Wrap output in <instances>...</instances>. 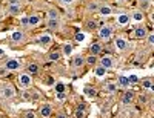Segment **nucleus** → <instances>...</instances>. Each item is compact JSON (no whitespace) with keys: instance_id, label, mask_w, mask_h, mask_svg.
<instances>
[{"instance_id":"obj_45","label":"nucleus","mask_w":154,"mask_h":118,"mask_svg":"<svg viewBox=\"0 0 154 118\" xmlns=\"http://www.w3.org/2000/svg\"><path fill=\"white\" fill-rule=\"evenodd\" d=\"M6 72H8V71H6V69H0V75H5V74H6Z\"/></svg>"},{"instance_id":"obj_11","label":"nucleus","mask_w":154,"mask_h":118,"mask_svg":"<svg viewBox=\"0 0 154 118\" xmlns=\"http://www.w3.org/2000/svg\"><path fill=\"white\" fill-rule=\"evenodd\" d=\"M114 45H116V48H117L119 51H125L126 48H128V42L125 40V38H122V37H117L114 40Z\"/></svg>"},{"instance_id":"obj_26","label":"nucleus","mask_w":154,"mask_h":118,"mask_svg":"<svg viewBox=\"0 0 154 118\" xmlns=\"http://www.w3.org/2000/svg\"><path fill=\"white\" fill-rule=\"evenodd\" d=\"M96 61H97V57H96V55H91V54H89V55L85 58V63H86V64H89V66L96 64Z\"/></svg>"},{"instance_id":"obj_19","label":"nucleus","mask_w":154,"mask_h":118,"mask_svg":"<svg viewBox=\"0 0 154 118\" xmlns=\"http://www.w3.org/2000/svg\"><path fill=\"white\" fill-rule=\"evenodd\" d=\"M85 106L83 104H80L79 108H77V111L74 112V118H85Z\"/></svg>"},{"instance_id":"obj_34","label":"nucleus","mask_w":154,"mask_h":118,"mask_svg":"<svg viewBox=\"0 0 154 118\" xmlns=\"http://www.w3.org/2000/svg\"><path fill=\"white\" fill-rule=\"evenodd\" d=\"M23 118H35V114L32 111H26L23 114Z\"/></svg>"},{"instance_id":"obj_18","label":"nucleus","mask_w":154,"mask_h":118,"mask_svg":"<svg viewBox=\"0 0 154 118\" xmlns=\"http://www.w3.org/2000/svg\"><path fill=\"white\" fill-rule=\"evenodd\" d=\"M105 90H106L108 94H114L116 90H117V84L112 83V81H108V83L105 84Z\"/></svg>"},{"instance_id":"obj_32","label":"nucleus","mask_w":154,"mask_h":118,"mask_svg":"<svg viewBox=\"0 0 154 118\" xmlns=\"http://www.w3.org/2000/svg\"><path fill=\"white\" fill-rule=\"evenodd\" d=\"M72 54V46L71 45H65V46H63V55H71Z\"/></svg>"},{"instance_id":"obj_40","label":"nucleus","mask_w":154,"mask_h":118,"mask_svg":"<svg viewBox=\"0 0 154 118\" xmlns=\"http://www.w3.org/2000/svg\"><path fill=\"white\" fill-rule=\"evenodd\" d=\"M146 101H148L146 95H140V103H146Z\"/></svg>"},{"instance_id":"obj_41","label":"nucleus","mask_w":154,"mask_h":118,"mask_svg":"<svg viewBox=\"0 0 154 118\" xmlns=\"http://www.w3.org/2000/svg\"><path fill=\"white\" fill-rule=\"evenodd\" d=\"M60 2H62V3H65V5H71L74 0H60Z\"/></svg>"},{"instance_id":"obj_4","label":"nucleus","mask_w":154,"mask_h":118,"mask_svg":"<svg viewBox=\"0 0 154 118\" xmlns=\"http://www.w3.org/2000/svg\"><path fill=\"white\" fill-rule=\"evenodd\" d=\"M100 66H103L105 69H111L114 66V58L111 55H103L100 58Z\"/></svg>"},{"instance_id":"obj_28","label":"nucleus","mask_w":154,"mask_h":118,"mask_svg":"<svg viewBox=\"0 0 154 118\" xmlns=\"http://www.w3.org/2000/svg\"><path fill=\"white\" fill-rule=\"evenodd\" d=\"M48 58H49L51 61H57V60L60 58V52H59V51H53V52L48 55Z\"/></svg>"},{"instance_id":"obj_17","label":"nucleus","mask_w":154,"mask_h":118,"mask_svg":"<svg viewBox=\"0 0 154 118\" xmlns=\"http://www.w3.org/2000/svg\"><path fill=\"white\" fill-rule=\"evenodd\" d=\"M38 69H40V68H38V64H37V63H29V64H28V69H26V71H28L26 74L34 75V74L38 72Z\"/></svg>"},{"instance_id":"obj_2","label":"nucleus","mask_w":154,"mask_h":118,"mask_svg":"<svg viewBox=\"0 0 154 118\" xmlns=\"http://www.w3.org/2000/svg\"><path fill=\"white\" fill-rule=\"evenodd\" d=\"M31 83H32V78H31V75L29 74H20L19 75V80H17V84H19V87H22V89H28L29 86H31Z\"/></svg>"},{"instance_id":"obj_5","label":"nucleus","mask_w":154,"mask_h":118,"mask_svg":"<svg viewBox=\"0 0 154 118\" xmlns=\"http://www.w3.org/2000/svg\"><path fill=\"white\" fill-rule=\"evenodd\" d=\"M19 68H20V63L16 58H9L6 61V64H5V69L6 71H19Z\"/></svg>"},{"instance_id":"obj_10","label":"nucleus","mask_w":154,"mask_h":118,"mask_svg":"<svg viewBox=\"0 0 154 118\" xmlns=\"http://www.w3.org/2000/svg\"><path fill=\"white\" fill-rule=\"evenodd\" d=\"M51 42H53V38H51V35H48V34H43V35H40L37 38V43L40 46H48V45H51Z\"/></svg>"},{"instance_id":"obj_25","label":"nucleus","mask_w":154,"mask_h":118,"mask_svg":"<svg viewBox=\"0 0 154 118\" xmlns=\"http://www.w3.org/2000/svg\"><path fill=\"white\" fill-rule=\"evenodd\" d=\"M105 74H106V69H105L103 66H100V64H99V66L96 68V75H97L99 78H102V77H105Z\"/></svg>"},{"instance_id":"obj_46","label":"nucleus","mask_w":154,"mask_h":118,"mask_svg":"<svg viewBox=\"0 0 154 118\" xmlns=\"http://www.w3.org/2000/svg\"><path fill=\"white\" fill-rule=\"evenodd\" d=\"M3 55H5V51H3L2 48H0V57H3Z\"/></svg>"},{"instance_id":"obj_35","label":"nucleus","mask_w":154,"mask_h":118,"mask_svg":"<svg viewBox=\"0 0 154 118\" xmlns=\"http://www.w3.org/2000/svg\"><path fill=\"white\" fill-rule=\"evenodd\" d=\"M75 40H77V42H83V40H85V34H83V32H77V34H75Z\"/></svg>"},{"instance_id":"obj_13","label":"nucleus","mask_w":154,"mask_h":118,"mask_svg":"<svg viewBox=\"0 0 154 118\" xmlns=\"http://www.w3.org/2000/svg\"><path fill=\"white\" fill-rule=\"evenodd\" d=\"M116 23H117L119 26L128 25V23H130V16H128V14H120V16H117V19H116Z\"/></svg>"},{"instance_id":"obj_36","label":"nucleus","mask_w":154,"mask_h":118,"mask_svg":"<svg viewBox=\"0 0 154 118\" xmlns=\"http://www.w3.org/2000/svg\"><path fill=\"white\" fill-rule=\"evenodd\" d=\"M146 38H148V45L152 46L154 45V34H146Z\"/></svg>"},{"instance_id":"obj_31","label":"nucleus","mask_w":154,"mask_h":118,"mask_svg":"<svg viewBox=\"0 0 154 118\" xmlns=\"http://www.w3.org/2000/svg\"><path fill=\"white\" fill-rule=\"evenodd\" d=\"M142 86L145 87V89H152V80H151V78H145V80L142 81Z\"/></svg>"},{"instance_id":"obj_37","label":"nucleus","mask_w":154,"mask_h":118,"mask_svg":"<svg viewBox=\"0 0 154 118\" xmlns=\"http://www.w3.org/2000/svg\"><path fill=\"white\" fill-rule=\"evenodd\" d=\"M140 2V6H142V9H146L148 5H149V0H139Z\"/></svg>"},{"instance_id":"obj_27","label":"nucleus","mask_w":154,"mask_h":118,"mask_svg":"<svg viewBox=\"0 0 154 118\" xmlns=\"http://www.w3.org/2000/svg\"><path fill=\"white\" fill-rule=\"evenodd\" d=\"M133 19H134L136 22H142V20H143V12H142V11H134V12H133Z\"/></svg>"},{"instance_id":"obj_16","label":"nucleus","mask_w":154,"mask_h":118,"mask_svg":"<svg viewBox=\"0 0 154 118\" xmlns=\"http://www.w3.org/2000/svg\"><path fill=\"white\" fill-rule=\"evenodd\" d=\"M102 52V45L100 43H91V46H89V54L91 55H97Z\"/></svg>"},{"instance_id":"obj_3","label":"nucleus","mask_w":154,"mask_h":118,"mask_svg":"<svg viewBox=\"0 0 154 118\" xmlns=\"http://www.w3.org/2000/svg\"><path fill=\"white\" fill-rule=\"evenodd\" d=\"M40 23H42V17L37 16V14H32V16L26 17V26H29V28H37Z\"/></svg>"},{"instance_id":"obj_42","label":"nucleus","mask_w":154,"mask_h":118,"mask_svg":"<svg viewBox=\"0 0 154 118\" xmlns=\"http://www.w3.org/2000/svg\"><path fill=\"white\" fill-rule=\"evenodd\" d=\"M56 118H68V117H66L65 114H63V112H60V114H57V117H56Z\"/></svg>"},{"instance_id":"obj_8","label":"nucleus","mask_w":154,"mask_h":118,"mask_svg":"<svg viewBox=\"0 0 154 118\" xmlns=\"http://www.w3.org/2000/svg\"><path fill=\"white\" fill-rule=\"evenodd\" d=\"M2 95H3V98H8V100L14 98V95H16V89L12 87V86H5L3 90H2Z\"/></svg>"},{"instance_id":"obj_23","label":"nucleus","mask_w":154,"mask_h":118,"mask_svg":"<svg viewBox=\"0 0 154 118\" xmlns=\"http://www.w3.org/2000/svg\"><path fill=\"white\" fill-rule=\"evenodd\" d=\"M99 12L102 16H109L112 12V8L111 6H99Z\"/></svg>"},{"instance_id":"obj_33","label":"nucleus","mask_w":154,"mask_h":118,"mask_svg":"<svg viewBox=\"0 0 154 118\" xmlns=\"http://www.w3.org/2000/svg\"><path fill=\"white\" fill-rule=\"evenodd\" d=\"M128 81H130V84H136L139 81V77L137 75H130L128 77Z\"/></svg>"},{"instance_id":"obj_15","label":"nucleus","mask_w":154,"mask_h":118,"mask_svg":"<svg viewBox=\"0 0 154 118\" xmlns=\"http://www.w3.org/2000/svg\"><path fill=\"white\" fill-rule=\"evenodd\" d=\"M133 100H134V92L133 90H128V92H125L123 97H122V104H130Z\"/></svg>"},{"instance_id":"obj_43","label":"nucleus","mask_w":154,"mask_h":118,"mask_svg":"<svg viewBox=\"0 0 154 118\" xmlns=\"http://www.w3.org/2000/svg\"><path fill=\"white\" fill-rule=\"evenodd\" d=\"M57 90L59 92H63V84H57Z\"/></svg>"},{"instance_id":"obj_24","label":"nucleus","mask_w":154,"mask_h":118,"mask_svg":"<svg viewBox=\"0 0 154 118\" xmlns=\"http://www.w3.org/2000/svg\"><path fill=\"white\" fill-rule=\"evenodd\" d=\"M83 92H85V95H88V97H96V95H97V90H96L94 87H89V86L85 87Z\"/></svg>"},{"instance_id":"obj_44","label":"nucleus","mask_w":154,"mask_h":118,"mask_svg":"<svg viewBox=\"0 0 154 118\" xmlns=\"http://www.w3.org/2000/svg\"><path fill=\"white\" fill-rule=\"evenodd\" d=\"M20 23H22V26H26V17H23Z\"/></svg>"},{"instance_id":"obj_9","label":"nucleus","mask_w":154,"mask_h":118,"mask_svg":"<svg viewBox=\"0 0 154 118\" xmlns=\"http://www.w3.org/2000/svg\"><path fill=\"white\" fill-rule=\"evenodd\" d=\"M146 34H148V31H146V28H145L143 25H139L137 28L134 29V37L136 38H145Z\"/></svg>"},{"instance_id":"obj_6","label":"nucleus","mask_w":154,"mask_h":118,"mask_svg":"<svg viewBox=\"0 0 154 118\" xmlns=\"http://www.w3.org/2000/svg\"><path fill=\"white\" fill-rule=\"evenodd\" d=\"M40 117H43V118H48V117H51V114H53V108H51V104H48V103H45V104H42L40 106Z\"/></svg>"},{"instance_id":"obj_1","label":"nucleus","mask_w":154,"mask_h":118,"mask_svg":"<svg viewBox=\"0 0 154 118\" xmlns=\"http://www.w3.org/2000/svg\"><path fill=\"white\" fill-rule=\"evenodd\" d=\"M112 32H114V29H112L111 25H102L99 28V37L102 38V40H109Z\"/></svg>"},{"instance_id":"obj_12","label":"nucleus","mask_w":154,"mask_h":118,"mask_svg":"<svg viewBox=\"0 0 154 118\" xmlns=\"http://www.w3.org/2000/svg\"><path fill=\"white\" fill-rule=\"evenodd\" d=\"M6 11L9 12L11 16H19V12L22 11V5H8Z\"/></svg>"},{"instance_id":"obj_39","label":"nucleus","mask_w":154,"mask_h":118,"mask_svg":"<svg viewBox=\"0 0 154 118\" xmlns=\"http://www.w3.org/2000/svg\"><path fill=\"white\" fill-rule=\"evenodd\" d=\"M65 97H66L65 92H59V94H57V98H59V100H65Z\"/></svg>"},{"instance_id":"obj_22","label":"nucleus","mask_w":154,"mask_h":118,"mask_svg":"<svg viewBox=\"0 0 154 118\" xmlns=\"http://www.w3.org/2000/svg\"><path fill=\"white\" fill-rule=\"evenodd\" d=\"M116 84H119V86H122V87L130 86V81H128V77H123V75H120V77L117 78V83H116Z\"/></svg>"},{"instance_id":"obj_7","label":"nucleus","mask_w":154,"mask_h":118,"mask_svg":"<svg viewBox=\"0 0 154 118\" xmlns=\"http://www.w3.org/2000/svg\"><path fill=\"white\" fill-rule=\"evenodd\" d=\"M11 40L14 43H23L25 42V32L23 31H14L11 34Z\"/></svg>"},{"instance_id":"obj_20","label":"nucleus","mask_w":154,"mask_h":118,"mask_svg":"<svg viewBox=\"0 0 154 118\" xmlns=\"http://www.w3.org/2000/svg\"><path fill=\"white\" fill-rule=\"evenodd\" d=\"M48 28L51 31H57L60 28V22L59 20H48Z\"/></svg>"},{"instance_id":"obj_21","label":"nucleus","mask_w":154,"mask_h":118,"mask_svg":"<svg viewBox=\"0 0 154 118\" xmlns=\"http://www.w3.org/2000/svg\"><path fill=\"white\" fill-rule=\"evenodd\" d=\"M48 20H59V11L57 9H48Z\"/></svg>"},{"instance_id":"obj_29","label":"nucleus","mask_w":154,"mask_h":118,"mask_svg":"<svg viewBox=\"0 0 154 118\" xmlns=\"http://www.w3.org/2000/svg\"><path fill=\"white\" fill-rule=\"evenodd\" d=\"M86 9H88L89 12H94V11H99V3H97V2H91V3H88Z\"/></svg>"},{"instance_id":"obj_38","label":"nucleus","mask_w":154,"mask_h":118,"mask_svg":"<svg viewBox=\"0 0 154 118\" xmlns=\"http://www.w3.org/2000/svg\"><path fill=\"white\" fill-rule=\"evenodd\" d=\"M8 5H20V0H8Z\"/></svg>"},{"instance_id":"obj_14","label":"nucleus","mask_w":154,"mask_h":118,"mask_svg":"<svg viewBox=\"0 0 154 118\" xmlns=\"http://www.w3.org/2000/svg\"><path fill=\"white\" fill-rule=\"evenodd\" d=\"M83 64H85V57L83 55H75L74 58H72V66L74 68H82L83 66Z\"/></svg>"},{"instance_id":"obj_30","label":"nucleus","mask_w":154,"mask_h":118,"mask_svg":"<svg viewBox=\"0 0 154 118\" xmlns=\"http://www.w3.org/2000/svg\"><path fill=\"white\" fill-rule=\"evenodd\" d=\"M86 28H88L89 31H94V29H97V20H88V23H86Z\"/></svg>"}]
</instances>
